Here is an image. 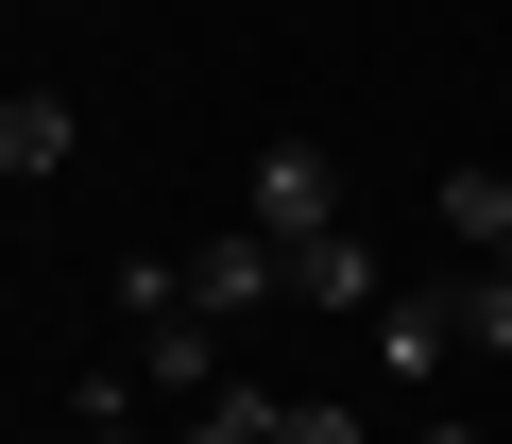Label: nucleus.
I'll return each mask as SVG.
<instances>
[{
	"label": "nucleus",
	"mask_w": 512,
	"mask_h": 444,
	"mask_svg": "<svg viewBox=\"0 0 512 444\" xmlns=\"http://www.w3.org/2000/svg\"><path fill=\"white\" fill-rule=\"evenodd\" d=\"M239 222H256L274 257L342 240V154H325V137H256V171H239Z\"/></svg>",
	"instance_id": "2"
},
{
	"label": "nucleus",
	"mask_w": 512,
	"mask_h": 444,
	"mask_svg": "<svg viewBox=\"0 0 512 444\" xmlns=\"http://www.w3.org/2000/svg\"><path fill=\"white\" fill-rule=\"evenodd\" d=\"M444 325H461L478 359H512V257H461V274H444Z\"/></svg>",
	"instance_id": "9"
},
{
	"label": "nucleus",
	"mask_w": 512,
	"mask_h": 444,
	"mask_svg": "<svg viewBox=\"0 0 512 444\" xmlns=\"http://www.w3.org/2000/svg\"><path fill=\"white\" fill-rule=\"evenodd\" d=\"M427 222H444L461 257H512V171H495V154H461V171L427 188Z\"/></svg>",
	"instance_id": "6"
},
{
	"label": "nucleus",
	"mask_w": 512,
	"mask_h": 444,
	"mask_svg": "<svg viewBox=\"0 0 512 444\" xmlns=\"http://www.w3.org/2000/svg\"><path fill=\"white\" fill-rule=\"evenodd\" d=\"M274 291H291V257L256 240V222H205V257H188V308H222V325H256Z\"/></svg>",
	"instance_id": "3"
},
{
	"label": "nucleus",
	"mask_w": 512,
	"mask_h": 444,
	"mask_svg": "<svg viewBox=\"0 0 512 444\" xmlns=\"http://www.w3.org/2000/svg\"><path fill=\"white\" fill-rule=\"evenodd\" d=\"M86 444H137V410H120V427H86Z\"/></svg>",
	"instance_id": "11"
},
{
	"label": "nucleus",
	"mask_w": 512,
	"mask_h": 444,
	"mask_svg": "<svg viewBox=\"0 0 512 444\" xmlns=\"http://www.w3.org/2000/svg\"><path fill=\"white\" fill-rule=\"evenodd\" d=\"M495 103H512V69H495Z\"/></svg>",
	"instance_id": "13"
},
{
	"label": "nucleus",
	"mask_w": 512,
	"mask_h": 444,
	"mask_svg": "<svg viewBox=\"0 0 512 444\" xmlns=\"http://www.w3.org/2000/svg\"><path fill=\"white\" fill-rule=\"evenodd\" d=\"M171 444H291V393L222 376V393H188V427H171Z\"/></svg>",
	"instance_id": "8"
},
{
	"label": "nucleus",
	"mask_w": 512,
	"mask_h": 444,
	"mask_svg": "<svg viewBox=\"0 0 512 444\" xmlns=\"http://www.w3.org/2000/svg\"><path fill=\"white\" fill-rule=\"evenodd\" d=\"M291 444H376V427H359V410L325 393V410H291Z\"/></svg>",
	"instance_id": "10"
},
{
	"label": "nucleus",
	"mask_w": 512,
	"mask_h": 444,
	"mask_svg": "<svg viewBox=\"0 0 512 444\" xmlns=\"http://www.w3.org/2000/svg\"><path fill=\"white\" fill-rule=\"evenodd\" d=\"M427 444H478V427H427Z\"/></svg>",
	"instance_id": "12"
},
{
	"label": "nucleus",
	"mask_w": 512,
	"mask_h": 444,
	"mask_svg": "<svg viewBox=\"0 0 512 444\" xmlns=\"http://www.w3.org/2000/svg\"><path fill=\"white\" fill-rule=\"evenodd\" d=\"M86 154V120H69V86H0V188H52Z\"/></svg>",
	"instance_id": "4"
},
{
	"label": "nucleus",
	"mask_w": 512,
	"mask_h": 444,
	"mask_svg": "<svg viewBox=\"0 0 512 444\" xmlns=\"http://www.w3.org/2000/svg\"><path fill=\"white\" fill-rule=\"evenodd\" d=\"M291 291H308V308H342V325H376V308H393V274H376V240H359V222L291 257Z\"/></svg>",
	"instance_id": "7"
},
{
	"label": "nucleus",
	"mask_w": 512,
	"mask_h": 444,
	"mask_svg": "<svg viewBox=\"0 0 512 444\" xmlns=\"http://www.w3.org/2000/svg\"><path fill=\"white\" fill-rule=\"evenodd\" d=\"M120 325H137V393H222V308H188V257H137Z\"/></svg>",
	"instance_id": "1"
},
{
	"label": "nucleus",
	"mask_w": 512,
	"mask_h": 444,
	"mask_svg": "<svg viewBox=\"0 0 512 444\" xmlns=\"http://www.w3.org/2000/svg\"><path fill=\"white\" fill-rule=\"evenodd\" d=\"M359 359H376V376H393V393H427V376H444V359H461V325H444V291H393V308H376V325H359Z\"/></svg>",
	"instance_id": "5"
}]
</instances>
